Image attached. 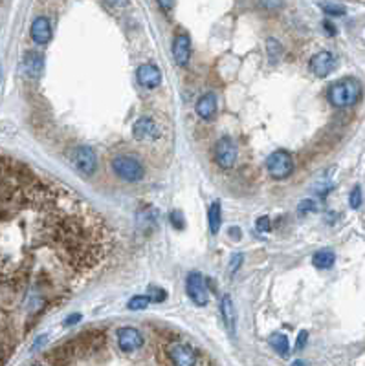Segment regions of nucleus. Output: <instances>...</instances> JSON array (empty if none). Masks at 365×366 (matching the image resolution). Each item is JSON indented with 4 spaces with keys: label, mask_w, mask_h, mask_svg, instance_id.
Masks as SVG:
<instances>
[{
    "label": "nucleus",
    "mask_w": 365,
    "mask_h": 366,
    "mask_svg": "<svg viewBox=\"0 0 365 366\" xmlns=\"http://www.w3.org/2000/svg\"><path fill=\"white\" fill-rule=\"evenodd\" d=\"M326 97L338 108L352 107V105L361 97V86L356 79L347 77V79H341V81L334 83V85L329 88Z\"/></svg>",
    "instance_id": "f257e3e1"
},
{
    "label": "nucleus",
    "mask_w": 365,
    "mask_h": 366,
    "mask_svg": "<svg viewBox=\"0 0 365 366\" xmlns=\"http://www.w3.org/2000/svg\"><path fill=\"white\" fill-rule=\"evenodd\" d=\"M112 171L125 181H140L145 176V167L134 156H118L112 159Z\"/></svg>",
    "instance_id": "f03ea898"
},
{
    "label": "nucleus",
    "mask_w": 365,
    "mask_h": 366,
    "mask_svg": "<svg viewBox=\"0 0 365 366\" xmlns=\"http://www.w3.org/2000/svg\"><path fill=\"white\" fill-rule=\"evenodd\" d=\"M266 167L272 178L284 179L294 172V159L286 150H275L274 154L268 156Z\"/></svg>",
    "instance_id": "7ed1b4c3"
},
{
    "label": "nucleus",
    "mask_w": 365,
    "mask_h": 366,
    "mask_svg": "<svg viewBox=\"0 0 365 366\" xmlns=\"http://www.w3.org/2000/svg\"><path fill=\"white\" fill-rule=\"evenodd\" d=\"M213 156H215V161L220 169H233V165L237 163V147L233 143L232 137L224 136L217 141L215 150H213Z\"/></svg>",
    "instance_id": "20e7f679"
},
{
    "label": "nucleus",
    "mask_w": 365,
    "mask_h": 366,
    "mask_svg": "<svg viewBox=\"0 0 365 366\" xmlns=\"http://www.w3.org/2000/svg\"><path fill=\"white\" fill-rule=\"evenodd\" d=\"M132 136L140 143H150V141L158 139L162 136V130L156 125V121L150 115H142L140 119L134 123L132 127Z\"/></svg>",
    "instance_id": "39448f33"
},
{
    "label": "nucleus",
    "mask_w": 365,
    "mask_h": 366,
    "mask_svg": "<svg viewBox=\"0 0 365 366\" xmlns=\"http://www.w3.org/2000/svg\"><path fill=\"white\" fill-rule=\"evenodd\" d=\"M72 165L85 176L94 174L95 169H98V158H95V152L90 149V147H85V145L78 147V149L72 152Z\"/></svg>",
    "instance_id": "423d86ee"
},
{
    "label": "nucleus",
    "mask_w": 365,
    "mask_h": 366,
    "mask_svg": "<svg viewBox=\"0 0 365 366\" xmlns=\"http://www.w3.org/2000/svg\"><path fill=\"white\" fill-rule=\"evenodd\" d=\"M185 291L189 295V298L193 300L197 306H207L209 302V295H207V288L204 284V278L200 273H189V277L185 280Z\"/></svg>",
    "instance_id": "0eeeda50"
},
{
    "label": "nucleus",
    "mask_w": 365,
    "mask_h": 366,
    "mask_svg": "<svg viewBox=\"0 0 365 366\" xmlns=\"http://www.w3.org/2000/svg\"><path fill=\"white\" fill-rule=\"evenodd\" d=\"M336 66H338V60L331 51H319L310 59V70L318 77H326L331 72H334Z\"/></svg>",
    "instance_id": "6e6552de"
},
{
    "label": "nucleus",
    "mask_w": 365,
    "mask_h": 366,
    "mask_svg": "<svg viewBox=\"0 0 365 366\" xmlns=\"http://www.w3.org/2000/svg\"><path fill=\"white\" fill-rule=\"evenodd\" d=\"M169 357L175 362V366H197L195 350L184 342H175L169 346Z\"/></svg>",
    "instance_id": "1a4fd4ad"
},
{
    "label": "nucleus",
    "mask_w": 365,
    "mask_h": 366,
    "mask_svg": "<svg viewBox=\"0 0 365 366\" xmlns=\"http://www.w3.org/2000/svg\"><path fill=\"white\" fill-rule=\"evenodd\" d=\"M118 344L123 352H134V350H140L143 346V337L138 330L125 326L118 332Z\"/></svg>",
    "instance_id": "9d476101"
},
{
    "label": "nucleus",
    "mask_w": 365,
    "mask_h": 366,
    "mask_svg": "<svg viewBox=\"0 0 365 366\" xmlns=\"http://www.w3.org/2000/svg\"><path fill=\"white\" fill-rule=\"evenodd\" d=\"M136 79L143 88L152 90L162 83V73H160V70L156 68L155 64H142L136 72Z\"/></svg>",
    "instance_id": "9b49d317"
},
{
    "label": "nucleus",
    "mask_w": 365,
    "mask_h": 366,
    "mask_svg": "<svg viewBox=\"0 0 365 366\" xmlns=\"http://www.w3.org/2000/svg\"><path fill=\"white\" fill-rule=\"evenodd\" d=\"M172 57H175L176 64H180V66H185V64L189 63L191 40L185 33L176 35L175 40H172Z\"/></svg>",
    "instance_id": "f8f14e48"
},
{
    "label": "nucleus",
    "mask_w": 365,
    "mask_h": 366,
    "mask_svg": "<svg viewBox=\"0 0 365 366\" xmlns=\"http://www.w3.org/2000/svg\"><path fill=\"white\" fill-rule=\"evenodd\" d=\"M220 313H222V320L224 326L228 330L229 335H235V328H237V311L235 306H233V300L229 295H224L222 300H220Z\"/></svg>",
    "instance_id": "ddd939ff"
},
{
    "label": "nucleus",
    "mask_w": 365,
    "mask_h": 366,
    "mask_svg": "<svg viewBox=\"0 0 365 366\" xmlns=\"http://www.w3.org/2000/svg\"><path fill=\"white\" fill-rule=\"evenodd\" d=\"M31 38L37 44H46L52 38V26L46 17H37L31 24Z\"/></svg>",
    "instance_id": "4468645a"
},
{
    "label": "nucleus",
    "mask_w": 365,
    "mask_h": 366,
    "mask_svg": "<svg viewBox=\"0 0 365 366\" xmlns=\"http://www.w3.org/2000/svg\"><path fill=\"white\" fill-rule=\"evenodd\" d=\"M197 114L202 117V119H211L213 115L217 114V97L215 94H211V92H207V94H204L202 97L197 101Z\"/></svg>",
    "instance_id": "2eb2a0df"
},
{
    "label": "nucleus",
    "mask_w": 365,
    "mask_h": 366,
    "mask_svg": "<svg viewBox=\"0 0 365 366\" xmlns=\"http://www.w3.org/2000/svg\"><path fill=\"white\" fill-rule=\"evenodd\" d=\"M43 68H44V59L41 53H35V51H30L26 53L24 57V72L28 73L30 77H39L43 73Z\"/></svg>",
    "instance_id": "dca6fc26"
},
{
    "label": "nucleus",
    "mask_w": 365,
    "mask_h": 366,
    "mask_svg": "<svg viewBox=\"0 0 365 366\" xmlns=\"http://www.w3.org/2000/svg\"><path fill=\"white\" fill-rule=\"evenodd\" d=\"M207 226H209L211 234H217L222 226V209H220L219 201H213L207 211Z\"/></svg>",
    "instance_id": "f3484780"
},
{
    "label": "nucleus",
    "mask_w": 365,
    "mask_h": 366,
    "mask_svg": "<svg viewBox=\"0 0 365 366\" xmlns=\"http://www.w3.org/2000/svg\"><path fill=\"white\" fill-rule=\"evenodd\" d=\"M336 262V255L331 249H321V251L314 253L312 256V264L318 269H331Z\"/></svg>",
    "instance_id": "a211bd4d"
},
{
    "label": "nucleus",
    "mask_w": 365,
    "mask_h": 366,
    "mask_svg": "<svg viewBox=\"0 0 365 366\" xmlns=\"http://www.w3.org/2000/svg\"><path fill=\"white\" fill-rule=\"evenodd\" d=\"M268 342H270L272 348L279 355H283V357H286L288 352H290V342H288V337L284 335V333H274V335H270Z\"/></svg>",
    "instance_id": "6ab92c4d"
},
{
    "label": "nucleus",
    "mask_w": 365,
    "mask_h": 366,
    "mask_svg": "<svg viewBox=\"0 0 365 366\" xmlns=\"http://www.w3.org/2000/svg\"><path fill=\"white\" fill-rule=\"evenodd\" d=\"M149 304H152V300H150L149 295H136V297H132L129 300L127 308L132 310V311H138V310H145Z\"/></svg>",
    "instance_id": "aec40b11"
},
{
    "label": "nucleus",
    "mask_w": 365,
    "mask_h": 366,
    "mask_svg": "<svg viewBox=\"0 0 365 366\" xmlns=\"http://www.w3.org/2000/svg\"><path fill=\"white\" fill-rule=\"evenodd\" d=\"M266 53L268 57H270V63H277L281 57V53H283V48H281V44L275 40V38H268L266 40Z\"/></svg>",
    "instance_id": "412c9836"
},
{
    "label": "nucleus",
    "mask_w": 365,
    "mask_h": 366,
    "mask_svg": "<svg viewBox=\"0 0 365 366\" xmlns=\"http://www.w3.org/2000/svg\"><path fill=\"white\" fill-rule=\"evenodd\" d=\"M321 6V9L325 13H329V15H332V17H343L345 15V8L339 4H332V2H326V4H319Z\"/></svg>",
    "instance_id": "4be33fe9"
},
{
    "label": "nucleus",
    "mask_w": 365,
    "mask_h": 366,
    "mask_svg": "<svg viewBox=\"0 0 365 366\" xmlns=\"http://www.w3.org/2000/svg\"><path fill=\"white\" fill-rule=\"evenodd\" d=\"M318 211V205L312 200H303L299 205H297V213L299 214H306V213H316Z\"/></svg>",
    "instance_id": "5701e85b"
},
{
    "label": "nucleus",
    "mask_w": 365,
    "mask_h": 366,
    "mask_svg": "<svg viewBox=\"0 0 365 366\" xmlns=\"http://www.w3.org/2000/svg\"><path fill=\"white\" fill-rule=\"evenodd\" d=\"M349 204H351L352 209H358L361 205V189H360V185H356V187L352 189L351 196H349Z\"/></svg>",
    "instance_id": "b1692460"
},
{
    "label": "nucleus",
    "mask_w": 365,
    "mask_h": 366,
    "mask_svg": "<svg viewBox=\"0 0 365 366\" xmlns=\"http://www.w3.org/2000/svg\"><path fill=\"white\" fill-rule=\"evenodd\" d=\"M149 297H150V300H152V302H163V300L167 298V293H165L163 290H156V288H150Z\"/></svg>",
    "instance_id": "393cba45"
},
{
    "label": "nucleus",
    "mask_w": 365,
    "mask_h": 366,
    "mask_svg": "<svg viewBox=\"0 0 365 366\" xmlns=\"http://www.w3.org/2000/svg\"><path fill=\"white\" fill-rule=\"evenodd\" d=\"M255 227H257L259 233H268V231H270V218H268V216L257 218V223H255Z\"/></svg>",
    "instance_id": "a878e982"
},
{
    "label": "nucleus",
    "mask_w": 365,
    "mask_h": 366,
    "mask_svg": "<svg viewBox=\"0 0 365 366\" xmlns=\"http://www.w3.org/2000/svg\"><path fill=\"white\" fill-rule=\"evenodd\" d=\"M171 221L172 226H175V229H184V220H182V213H178V211H172L171 213Z\"/></svg>",
    "instance_id": "bb28decb"
},
{
    "label": "nucleus",
    "mask_w": 365,
    "mask_h": 366,
    "mask_svg": "<svg viewBox=\"0 0 365 366\" xmlns=\"http://www.w3.org/2000/svg\"><path fill=\"white\" fill-rule=\"evenodd\" d=\"M306 341H309V332H306V330H303V332H299V335H297L296 350H303V348H305Z\"/></svg>",
    "instance_id": "cd10ccee"
},
{
    "label": "nucleus",
    "mask_w": 365,
    "mask_h": 366,
    "mask_svg": "<svg viewBox=\"0 0 365 366\" xmlns=\"http://www.w3.org/2000/svg\"><path fill=\"white\" fill-rule=\"evenodd\" d=\"M242 258H244V256H242V255H233V256H232V264H229V273H232V275L237 271V269L241 268Z\"/></svg>",
    "instance_id": "c85d7f7f"
},
{
    "label": "nucleus",
    "mask_w": 365,
    "mask_h": 366,
    "mask_svg": "<svg viewBox=\"0 0 365 366\" xmlns=\"http://www.w3.org/2000/svg\"><path fill=\"white\" fill-rule=\"evenodd\" d=\"M79 319H81V315H70L68 319H66V322H65V326H72V324H75V322H79Z\"/></svg>",
    "instance_id": "c756f323"
},
{
    "label": "nucleus",
    "mask_w": 365,
    "mask_h": 366,
    "mask_svg": "<svg viewBox=\"0 0 365 366\" xmlns=\"http://www.w3.org/2000/svg\"><path fill=\"white\" fill-rule=\"evenodd\" d=\"M323 28H325V31L329 35H336V30H334V26L331 24V22H323Z\"/></svg>",
    "instance_id": "7c9ffc66"
},
{
    "label": "nucleus",
    "mask_w": 365,
    "mask_h": 366,
    "mask_svg": "<svg viewBox=\"0 0 365 366\" xmlns=\"http://www.w3.org/2000/svg\"><path fill=\"white\" fill-rule=\"evenodd\" d=\"M229 234H232V238H235V240H241V229H239V227H232V229H229Z\"/></svg>",
    "instance_id": "2f4dec72"
},
{
    "label": "nucleus",
    "mask_w": 365,
    "mask_h": 366,
    "mask_svg": "<svg viewBox=\"0 0 365 366\" xmlns=\"http://www.w3.org/2000/svg\"><path fill=\"white\" fill-rule=\"evenodd\" d=\"M160 8H162V9H171V8H175V2H160Z\"/></svg>",
    "instance_id": "473e14b6"
},
{
    "label": "nucleus",
    "mask_w": 365,
    "mask_h": 366,
    "mask_svg": "<svg viewBox=\"0 0 365 366\" xmlns=\"http://www.w3.org/2000/svg\"><path fill=\"white\" fill-rule=\"evenodd\" d=\"M292 366H306V364H305V362H303V361H294V362H292Z\"/></svg>",
    "instance_id": "72a5a7b5"
},
{
    "label": "nucleus",
    "mask_w": 365,
    "mask_h": 366,
    "mask_svg": "<svg viewBox=\"0 0 365 366\" xmlns=\"http://www.w3.org/2000/svg\"><path fill=\"white\" fill-rule=\"evenodd\" d=\"M35 366H39V364H35Z\"/></svg>",
    "instance_id": "f704fd0d"
}]
</instances>
